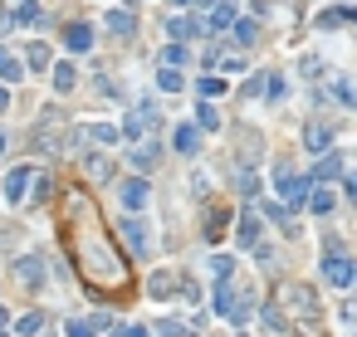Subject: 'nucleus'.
Wrapping results in <instances>:
<instances>
[{
    "instance_id": "nucleus-13",
    "label": "nucleus",
    "mask_w": 357,
    "mask_h": 337,
    "mask_svg": "<svg viewBox=\"0 0 357 337\" xmlns=\"http://www.w3.org/2000/svg\"><path fill=\"white\" fill-rule=\"evenodd\" d=\"M172 142H176V152H196V147H201V132H196V127H191V123H181V127H176V137H172Z\"/></svg>"
},
{
    "instance_id": "nucleus-24",
    "label": "nucleus",
    "mask_w": 357,
    "mask_h": 337,
    "mask_svg": "<svg viewBox=\"0 0 357 337\" xmlns=\"http://www.w3.org/2000/svg\"><path fill=\"white\" fill-rule=\"evenodd\" d=\"M314 176H323V181H333V176H343V161H338V156H323Z\"/></svg>"
},
{
    "instance_id": "nucleus-12",
    "label": "nucleus",
    "mask_w": 357,
    "mask_h": 337,
    "mask_svg": "<svg viewBox=\"0 0 357 337\" xmlns=\"http://www.w3.org/2000/svg\"><path fill=\"white\" fill-rule=\"evenodd\" d=\"M108 30H113V34H132V30H137L132 10H108Z\"/></svg>"
},
{
    "instance_id": "nucleus-37",
    "label": "nucleus",
    "mask_w": 357,
    "mask_h": 337,
    "mask_svg": "<svg viewBox=\"0 0 357 337\" xmlns=\"http://www.w3.org/2000/svg\"><path fill=\"white\" fill-rule=\"evenodd\" d=\"M0 64H6V49H0Z\"/></svg>"
},
{
    "instance_id": "nucleus-9",
    "label": "nucleus",
    "mask_w": 357,
    "mask_h": 337,
    "mask_svg": "<svg viewBox=\"0 0 357 337\" xmlns=\"http://www.w3.org/2000/svg\"><path fill=\"white\" fill-rule=\"evenodd\" d=\"M25 186H30V166H15V172L6 176V201H20Z\"/></svg>"
},
{
    "instance_id": "nucleus-22",
    "label": "nucleus",
    "mask_w": 357,
    "mask_h": 337,
    "mask_svg": "<svg viewBox=\"0 0 357 337\" xmlns=\"http://www.w3.org/2000/svg\"><path fill=\"white\" fill-rule=\"evenodd\" d=\"M196 123L206 127V132H216V127H221V112H216L211 103H201V112H196Z\"/></svg>"
},
{
    "instance_id": "nucleus-26",
    "label": "nucleus",
    "mask_w": 357,
    "mask_h": 337,
    "mask_svg": "<svg viewBox=\"0 0 357 337\" xmlns=\"http://www.w3.org/2000/svg\"><path fill=\"white\" fill-rule=\"evenodd\" d=\"M30 69H49V44H30Z\"/></svg>"
},
{
    "instance_id": "nucleus-2",
    "label": "nucleus",
    "mask_w": 357,
    "mask_h": 337,
    "mask_svg": "<svg viewBox=\"0 0 357 337\" xmlns=\"http://www.w3.org/2000/svg\"><path fill=\"white\" fill-rule=\"evenodd\" d=\"M15 278L34 294V289H44V259L39 254H25V259H15Z\"/></svg>"
},
{
    "instance_id": "nucleus-1",
    "label": "nucleus",
    "mask_w": 357,
    "mask_h": 337,
    "mask_svg": "<svg viewBox=\"0 0 357 337\" xmlns=\"http://www.w3.org/2000/svg\"><path fill=\"white\" fill-rule=\"evenodd\" d=\"M323 278H328L333 289H347L352 278H357V269H352V259H347V254H328V259H323Z\"/></svg>"
},
{
    "instance_id": "nucleus-15",
    "label": "nucleus",
    "mask_w": 357,
    "mask_h": 337,
    "mask_svg": "<svg viewBox=\"0 0 357 337\" xmlns=\"http://www.w3.org/2000/svg\"><path fill=\"white\" fill-rule=\"evenodd\" d=\"M309 205H314V215H333V205H338V196H333V191H323V186H318V191H314V196H309Z\"/></svg>"
},
{
    "instance_id": "nucleus-25",
    "label": "nucleus",
    "mask_w": 357,
    "mask_h": 337,
    "mask_svg": "<svg viewBox=\"0 0 357 337\" xmlns=\"http://www.w3.org/2000/svg\"><path fill=\"white\" fill-rule=\"evenodd\" d=\"M162 64H167V69L186 64V49H181V44H167V49H162Z\"/></svg>"
},
{
    "instance_id": "nucleus-18",
    "label": "nucleus",
    "mask_w": 357,
    "mask_h": 337,
    "mask_svg": "<svg viewBox=\"0 0 357 337\" xmlns=\"http://www.w3.org/2000/svg\"><path fill=\"white\" fill-rule=\"evenodd\" d=\"M167 30H172V39H191V34H196V20H191V15H172Z\"/></svg>"
},
{
    "instance_id": "nucleus-19",
    "label": "nucleus",
    "mask_w": 357,
    "mask_h": 337,
    "mask_svg": "<svg viewBox=\"0 0 357 337\" xmlns=\"http://www.w3.org/2000/svg\"><path fill=\"white\" fill-rule=\"evenodd\" d=\"M74 83H79V74H74V64H54V88H59V93H69Z\"/></svg>"
},
{
    "instance_id": "nucleus-7",
    "label": "nucleus",
    "mask_w": 357,
    "mask_h": 337,
    "mask_svg": "<svg viewBox=\"0 0 357 337\" xmlns=\"http://www.w3.org/2000/svg\"><path fill=\"white\" fill-rule=\"evenodd\" d=\"M318 25H323V30H333V25H357V6H338V10H323V15H318Z\"/></svg>"
},
{
    "instance_id": "nucleus-20",
    "label": "nucleus",
    "mask_w": 357,
    "mask_h": 337,
    "mask_svg": "<svg viewBox=\"0 0 357 337\" xmlns=\"http://www.w3.org/2000/svg\"><path fill=\"white\" fill-rule=\"evenodd\" d=\"M157 88H162V93H181V88H186V79H181L176 69H162V74H157Z\"/></svg>"
},
{
    "instance_id": "nucleus-11",
    "label": "nucleus",
    "mask_w": 357,
    "mask_h": 337,
    "mask_svg": "<svg viewBox=\"0 0 357 337\" xmlns=\"http://www.w3.org/2000/svg\"><path fill=\"white\" fill-rule=\"evenodd\" d=\"M123 205H127V210H142V205H147V181H127V186H123Z\"/></svg>"
},
{
    "instance_id": "nucleus-21",
    "label": "nucleus",
    "mask_w": 357,
    "mask_h": 337,
    "mask_svg": "<svg viewBox=\"0 0 357 337\" xmlns=\"http://www.w3.org/2000/svg\"><path fill=\"white\" fill-rule=\"evenodd\" d=\"M123 240H127L132 249H147V230H142L137 220H127V225H123Z\"/></svg>"
},
{
    "instance_id": "nucleus-10",
    "label": "nucleus",
    "mask_w": 357,
    "mask_h": 337,
    "mask_svg": "<svg viewBox=\"0 0 357 337\" xmlns=\"http://www.w3.org/2000/svg\"><path fill=\"white\" fill-rule=\"evenodd\" d=\"M64 44H69V49H79V54H83V49H88V44H93V30H88V25H69V30H64Z\"/></svg>"
},
{
    "instance_id": "nucleus-28",
    "label": "nucleus",
    "mask_w": 357,
    "mask_h": 337,
    "mask_svg": "<svg viewBox=\"0 0 357 337\" xmlns=\"http://www.w3.org/2000/svg\"><path fill=\"white\" fill-rule=\"evenodd\" d=\"M93 327H98V323H69L64 337H93Z\"/></svg>"
},
{
    "instance_id": "nucleus-27",
    "label": "nucleus",
    "mask_w": 357,
    "mask_h": 337,
    "mask_svg": "<svg viewBox=\"0 0 357 337\" xmlns=\"http://www.w3.org/2000/svg\"><path fill=\"white\" fill-rule=\"evenodd\" d=\"M196 88H201V98H221V93H225V83H221V79H201Z\"/></svg>"
},
{
    "instance_id": "nucleus-36",
    "label": "nucleus",
    "mask_w": 357,
    "mask_h": 337,
    "mask_svg": "<svg viewBox=\"0 0 357 337\" xmlns=\"http://www.w3.org/2000/svg\"><path fill=\"white\" fill-rule=\"evenodd\" d=\"M0 327H6V308H0Z\"/></svg>"
},
{
    "instance_id": "nucleus-16",
    "label": "nucleus",
    "mask_w": 357,
    "mask_h": 337,
    "mask_svg": "<svg viewBox=\"0 0 357 337\" xmlns=\"http://www.w3.org/2000/svg\"><path fill=\"white\" fill-rule=\"evenodd\" d=\"M39 327H44V313H25V318H15V332H20V337H39Z\"/></svg>"
},
{
    "instance_id": "nucleus-6",
    "label": "nucleus",
    "mask_w": 357,
    "mask_h": 337,
    "mask_svg": "<svg viewBox=\"0 0 357 337\" xmlns=\"http://www.w3.org/2000/svg\"><path fill=\"white\" fill-rule=\"evenodd\" d=\"M83 132H88V142H98V147H113V142L123 137V127H113V123H88Z\"/></svg>"
},
{
    "instance_id": "nucleus-4",
    "label": "nucleus",
    "mask_w": 357,
    "mask_h": 337,
    "mask_svg": "<svg viewBox=\"0 0 357 337\" xmlns=\"http://www.w3.org/2000/svg\"><path fill=\"white\" fill-rule=\"evenodd\" d=\"M274 181H279V191H284V201H289V205H303V201L314 196V186H309V181H298V176H289V172H279Z\"/></svg>"
},
{
    "instance_id": "nucleus-33",
    "label": "nucleus",
    "mask_w": 357,
    "mask_h": 337,
    "mask_svg": "<svg viewBox=\"0 0 357 337\" xmlns=\"http://www.w3.org/2000/svg\"><path fill=\"white\" fill-rule=\"evenodd\" d=\"M6 108H10V88H6V83H0V112H6Z\"/></svg>"
},
{
    "instance_id": "nucleus-8",
    "label": "nucleus",
    "mask_w": 357,
    "mask_h": 337,
    "mask_svg": "<svg viewBox=\"0 0 357 337\" xmlns=\"http://www.w3.org/2000/svg\"><path fill=\"white\" fill-rule=\"evenodd\" d=\"M254 245H260V215L249 210V215L240 220V249H254Z\"/></svg>"
},
{
    "instance_id": "nucleus-3",
    "label": "nucleus",
    "mask_w": 357,
    "mask_h": 337,
    "mask_svg": "<svg viewBox=\"0 0 357 337\" xmlns=\"http://www.w3.org/2000/svg\"><path fill=\"white\" fill-rule=\"evenodd\" d=\"M162 118H157V108H147V103H137L132 112H127V123H123V137H142L147 127H157Z\"/></svg>"
},
{
    "instance_id": "nucleus-14",
    "label": "nucleus",
    "mask_w": 357,
    "mask_h": 337,
    "mask_svg": "<svg viewBox=\"0 0 357 337\" xmlns=\"http://www.w3.org/2000/svg\"><path fill=\"white\" fill-rule=\"evenodd\" d=\"M303 147H309V152H328V147H333V132H328V127H309Z\"/></svg>"
},
{
    "instance_id": "nucleus-29",
    "label": "nucleus",
    "mask_w": 357,
    "mask_h": 337,
    "mask_svg": "<svg viewBox=\"0 0 357 337\" xmlns=\"http://www.w3.org/2000/svg\"><path fill=\"white\" fill-rule=\"evenodd\" d=\"M20 74H25V69H20V64H15V59H6V64H0V79H6V83H15V79H20Z\"/></svg>"
},
{
    "instance_id": "nucleus-17",
    "label": "nucleus",
    "mask_w": 357,
    "mask_h": 337,
    "mask_svg": "<svg viewBox=\"0 0 357 337\" xmlns=\"http://www.w3.org/2000/svg\"><path fill=\"white\" fill-rule=\"evenodd\" d=\"M15 25H25V30H30V25H44V10L30 0V6H20V10H15Z\"/></svg>"
},
{
    "instance_id": "nucleus-35",
    "label": "nucleus",
    "mask_w": 357,
    "mask_h": 337,
    "mask_svg": "<svg viewBox=\"0 0 357 337\" xmlns=\"http://www.w3.org/2000/svg\"><path fill=\"white\" fill-rule=\"evenodd\" d=\"M6 142H10V137H6V127H0V152H6Z\"/></svg>"
},
{
    "instance_id": "nucleus-32",
    "label": "nucleus",
    "mask_w": 357,
    "mask_h": 337,
    "mask_svg": "<svg viewBox=\"0 0 357 337\" xmlns=\"http://www.w3.org/2000/svg\"><path fill=\"white\" fill-rule=\"evenodd\" d=\"M113 337H147V327H123V332H113Z\"/></svg>"
},
{
    "instance_id": "nucleus-5",
    "label": "nucleus",
    "mask_w": 357,
    "mask_h": 337,
    "mask_svg": "<svg viewBox=\"0 0 357 337\" xmlns=\"http://www.w3.org/2000/svg\"><path fill=\"white\" fill-rule=\"evenodd\" d=\"M147 294H152V298H172V294H176V274H172V269H157V274L147 278Z\"/></svg>"
},
{
    "instance_id": "nucleus-23",
    "label": "nucleus",
    "mask_w": 357,
    "mask_h": 337,
    "mask_svg": "<svg viewBox=\"0 0 357 337\" xmlns=\"http://www.w3.org/2000/svg\"><path fill=\"white\" fill-rule=\"evenodd\" d=\"M211 25H216V30H230V25H235V6H216V10H211Z\"/></svg>"
},
{
    "instance_id": "nucleus-34",
    "label": "nucleus",
    "mask_w": 357,
    "mask_h": 337,
    "mask_svg": "<svg viewBox=\"0 0 357 337\" xmlns=\"http://www.w3.org/2000/svg\"><path fill=\"white\" fill-rule=\"evenodd\" d=\"M347 196H352V201H357V172H352V176H347Z\"/></svg>"
},
{
    "instance_id": "nucleus-30",
    "label": "nucleus",
    "mask_w": 357,
    "mask_h": 337,
    "mask_svg": "<svg viewBox=\"0 0 357 337\" xmlns=\"http://www.w3.org/2000/svg\"><path fill=\"white\" fill-rule=\"evenodd\" d=\"M152 156H157V147H152V142H147V147H137V152H132V161H137V166H152Z\"/></svg>"
},
{
    "instance_id": "nucleus-31",
    "label": "nucleus",
    "mask_w": 357,
    "mask_h": 337,
    "mask_svg": "<svg viewBox=\"0 0 357 337\" xmlns=\"http://www.w3.org/2000/svg\"><path fill=\"white\" fill-rule=\"evenodd\" d=\"M235 39L249 44V39H254V25H249V20H235Z\"/></svg>"
}]
</instances>
